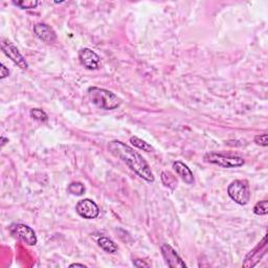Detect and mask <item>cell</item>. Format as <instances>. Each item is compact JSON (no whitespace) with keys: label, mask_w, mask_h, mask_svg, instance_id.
Masks as SVG:
<instances>
[{"label":"cell","mask_w":268,"mask_h":268,"mask_svg":"<svg viewBox=\"0 0 268 268\" xmlns=\"http://www.w3.org/2000/svg\"><path fill=\"white\" fill-rule=\"evenodd\" d=\"M108 150L111 154L123 160L128 167L137 174L140 178L148 183H154L155 178L153 175L149 163L146 159L136 152L133 148L121 140H112L108 144Z\"/></svg>","instance_id":"cell-1"},{"label":"cell","mask_w":268,"mask_h":268,"mask_svg":"<svg viewBox=\"0 0 268 268\" xmlns=\"http://www.w3.org/2000/svg\"><path fill=\"white\" fill-rule=\"evenodd\" d=\"M88 97L95 106L104 110H114L121 105L120 98L105 88L89 87Z\"/></svg>","instance_id":"cell-2"},{"label":"cell","mask_w":268,"mask_h":268,"mask_svg":"<svg viewBox=\"0 0 268 268\" xmlns=\"http://www.w3.org/2000/svg\"><path fill=\"white\" fill-rule=\"evenodd\" d=\"M203 159L204 161H207L209 163L217 164L221 168H226V169L239 168L245 163L244 159L241 156L225 155V154H220V153H215V152L207 153V154L204 155Z\"/></svg>","instance_id":"cell-3"},{"label":"cell","mask_w":268,"mask_h":268,"mask_svg":"<svg viewBox=\"0 0 268 268\" xmlns=\"http://www.w3.org/2000/svg\"><path fill=\"white\" fill-rule=\"evenodd\" d=\"M227 194L240 206H246L250 200V190L248 183L243 180L234 181L227 188Z\"/></svg>","instance_id":"cell-4"},{"label":"cell","mask_w":268,"mask_h":268,"mask_svg":"<svg viewBox=\"0 0 268 268\" xmlns=\"http://www.w3.org/2000/svg\"><path fill=\"white\" fill-rule=\"evenodd\" d=\"M10 231L16 238H18L19 240L24 242V243L27 245L35 246L37 244L38 239H37L36 233H35L34 229L32 227H30L29 225L22 224V223L13 224L10 227Z\"/></svg>","instance_id":"cell-5"},{"label":"cell","mask_w":268,"mask_h":268,"mask_svg":"<svg viewBox=\"0 0 268 268\" xmlns=\"http://www.w3.org/2000/svg\"><path fill=\"white\" fill-rule=\"evenodd\" d=\"M2 49H3L4 54L9 59H11L13 62H14L19 68H21L23 70H27L29 68L28 61L25 60V58L19 52V49L14 44H13L11 41L4 40L2 42Z\"/></svg>","instance_id":"cell-6"},{"label":"cell","mask_w":268,"mask_h":268,"mask_svg":"<svg viewBox=\"0 0 268 268\" xmlns=\"http://www.w3.org/2000/svg\"><path fill=\"white\" fill-rule=\"evenodd\" d=\"M75 212L84 219H96L100 215L98 204L92 199H82L75 206Z\"/></svg>","instance_id":"cell-7"},{"label":"cell","mask_w":268,"mask_h":268,"mask_svg":"<svg viewBox=\"0 0 268 268\" xmlns=\"http://www.w3.org/2000/svg\"><path fill=\"white\" fill-rule=\"evenodd\" d=\"M79 61L88 70H97L101 67L102 62L99 55L91 48H82L79 52Z\"/></svg>","instance_id":"cell-8"},{"label":"cell","mask_w":268,"mask_h":268,"mask_svg":"<svg viewBox=\"0 0 268 268\" xmlns=\"http://www.w3.org/2000/svg\"><path fill=\"white\" fill-rule=\"evenodd\" d=\"M160 249H161L162 257L169 267H172V268L187 267V264L183 261V259L180 257V254L176 252V250L171 245L163 244Z\"/></svg>","instance_id":"cell-9"},{"label":"cell","mask_w":268,"mask_h":268,"mask_svg":"<svg viewBox=\"0 0 268 268\" xmlns=\"http://www.w3.org/2000/svg\"><path fill=\"white\" fill-rule=\"evenodd\" d=\"M266 250H267L266 237H264L261 243H259L245 257V260L243 262V266L244 267H253V266H256L261 261V259L263 258L264 254L266 253Z\"/></svg>","instance_id":"cell-10"},{"label":"cell","mask_w":268,"mask_h":268,"mask_svg":"<svg viewBox=\"0 0 268 268\" xmlns=\"http://www.w3.org/2000/svg\"><path fill=\"white\" fill-rule=\"evenodd\" d=\"M34 33L38 39L45 43H54L57 40L56 32L45 23H37L34 25Z\"/></svg>","instance_id":"cell-11"},{"label":"cell","mask_w":268,"mask_h":268,"mask_svg":"<svg viewBox=\"0 0 268 268\" xmlns=\"http://www.w3.org/2000/svg\"><path fill=\"white\" fill-rule=\"evenodd\" d=\"M173 169L175 170L176 174L182 178L183 182H185L187 185H194L195 183L194 174L185 162L180 160L173 162Z\"/></svg>","instance_id":"cell-12"},{"label":"cell","mask_w":268,"mask_h":268,"mask_svg":"<svg viewBox=\"0 0 268 268\" xmlns=\"http://www.w3.org/2000/svg\"><path fill=\"white\" fill-rule=\"evenodd\" d=\"M98 243L102 249H104L108 253H116L119 249L116 242L108 237H101L98 240Z\"/></svg>","instance_id":"cell-13"},{"label":"cell","mask_w":268,"mask_h":268,"mask_svg":"<svg viewBox=\"0 0 268 268\" xmlns=\"http://www.w3.org/2000/svg\"><path fill=\"white\" fill-rule=\"evenodd\" d=\"M68 193L74 196H82L85 193V186L82 183L79 182H73L71 184H69L68 188H67Z\"/></svg>","instance_id":"cell-14"},{"label":"cell","mask_w":268,"mask_h":268,"mask_svg":"<svg viewBox=\"0 0 268 268\" xmlns=\"http://www.w3.org/2000/svg\"><path fill=\"white\" fill-rule=\"evenodd\" d=\"M130 143H131L134 147H136V148H138V149H140V150H143V151H146V152H152V151H154V148H153L150 144H148L147 142H145V140H143V139L138 138L137 136H132V137L130 138Z\"/></svg>","instance_id":"cell-15"},{"label":"cell","mask_w":268,"mask_h":268,"mask_svg":"<svg viewBox=\"0 0 268 268\" xmlns=\"http://www.w3.org/2000/svg\"><path fill=\"white\" fill-rule=\"evenodd\" d=\"M161 181L165 187H168L172 190L177 186V180L175 178V176L167 171L161 173Z\"/></svg>","instance_id":"cell-16"},{"label":"cell","mask_w":268,"mask_h":268,"mask_svg":"<svg viewBox=\"0 0 268 268\" xmlns=\"http://www.w3.org/2000/svg\"><path fill=\"white\" fill-rule=\"evenodd\" d=\"M13 5L21 10H33L39 6V2H37V0H21V2H13Z\"/></svg>","instance_id":"cell-17"},{"label":"cell","mask_w":268,"mask_h":268,"mask_svg":"<svg viewBox=\"0 0 268 268\" xmlns=\"http://www.w3.org/2000/svg\"><path fill=\"white\" fill-rule=\"evenodd\" d=\"M31 117L36 120V121H39V122H47L48 121V117L45 111H43L42 109L39 108H33L30 111Z\"/></svg>","instance_id":"cell-18"},{"label":"cell","mask_w":268,"mask_h":268,"mask_svg":"<svg viewBox=\"0 0 268 268\" xmlns=\"http://www.w3.org/2000/svg\"><path fill=\"white\" fill-rule=\"evenodd\" d=\"M253 213L258 216H265L268 214V201L262 200L259 201L256 206L253 207Z\"/></svg>","instance_id":"cell-19"},{"label":"cell","mask_w":268,"mask_h":268,"mask_svg":"<svg viewBox=\"0 0 268 268\" xmlns=\"http://www.w3.org/2000/svg\"><path fill=\"white\" fill-rule=\"evenodd\" d=\"M254 143H256L258 146L262 147H267L268 146V140H267V134H259L257 136H254Z\"/></svg>","instance_id":"cell-20"},{"label":"cell","mask_w":268,"mask_h":268,"mask_svg":"<svg viewBox=\"0 0 268 268\" xmlns=\"http://www.w3.org/2000/svg\"><path fill=\"white\" fill-rule=\"evenodd\" d=\"M0 79L4 80L5 78H7V76L10 75V70L5 66V64H2L0 65Z\"/></svg>","instance_id":"cell-21"},{"label":"cell","mask_w":268,"mask_h":268,"mask_svg":"<svg viewBox=\"0 0 268 268\" xmlns=\"http://www.w3.org/2000/svg\"><path fill=\"white\" fill-rule=\"evenodd\" d=\"M133 265L135 267H150V265L142 260H139V259H136V260H133Z\"/></svg>","instance_id":"cell-22"},{"label":"cell","mask_w":268,"mask_h":268,"mask_svg":"<svg viewBox=\"0 0 268 268\" xmlns=\"http://www.w3.org/2000/svg\"><path fill=\"white\" fill-rule=\"evenodd\" d=\"M69 267H86V265L79 264V263H73V264H70Z\"/></svg>","instance_id":"cell-23"}]
</instances>
